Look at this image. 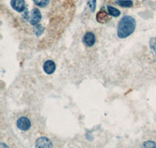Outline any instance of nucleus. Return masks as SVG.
Segmentation results:
<instances>
[{
  "instance_id": "f257e3e1",
  "label": "nucleus",
  "mask_w": 156,
  "mask_h": 148,
  "mask_svg": "<svg viewBox=\"0 0 156 148\" xmlns=\"http://www.w3.org/2000/svg\"><path fill=\"white\" fill-rule=\"evenodd\" d=\"M135 27H136V21L132 16H123L118 25L117 35L119 38H126L133 33Z\"/></svg>"
},
{
  "instance_id": "f03ea898",
  "label": "nucleus",
  "mask_w": 156,
  "mask_h": 148,
  "mask_svg": "<svg viewBox=\"0 0 156 148\" xmlns=\"http://www.w3.org/2000/svg\"><path fill=\"white\" fill-rule=\"evenodd\" d=\"M28 19H30V23L32 25H36L40 22L41 19V14L40 10L37 9H33L30 12Z\"/></svg>"
},
{
  "instance_id": "7ed1b4c3",
  "label": "nucleus",
  "mask_w": 156,
  "mask_h": 148,
  "mask_svg": "<svg viewBox=\"0 0 156 148\" xmlns=\"http://www.w3.org/2000/svg\"><path fill=\"white\" fill-rule=\"evenodd\" d=\"M17 127L20 130L27 131L30 129V122L28 118L27 117H20L16 122Z\"/></svg>"
},
{
  "instance_id": "20e7f679",
  "label": "nucleus",
  "mask_w": 156,
  "mask_h": 148,
  "mask_svg": "<svg viewBox=\"0 0 156 148\" xmlns=\"http://www.w3.org/2000/svg\"><path fill=\"white\" fill-rule=\"evenodd\" d=\"M11 5L13 9L19 12L24 11L26 8L24 0H11Z\"/></svg>"
},
{
  "instance_id": "39448f33",
  "label": "nucleus",
  "mask_w": 156,
  "mask_h": 148,
  "mask_svg": "<svg viewBox=\"0 0 156 148\" xmlns=\"http://www.w3.org/2000/svg\"><path fill=\"white\" fill-rule=\"evenodd\" d=\"M52 144L47 137H40L36 141V147H51Z\"/></svg>"
},
{
  "instance_id": "423d86ee",
  "label": "nucleus",
  "mask_w": 156,
  "mask_h": 148,
  "mask_svg": "<svg viewBox=\"0 0 156 148\" xmlns=\"http://www.w3.org/2000/svg\"><path fill=\"white\" fill-rule=\"evenodd\" d=\"M83 42L86 45L89 46H93L94 44L95 43V36L93 33L91 32H87L85 33V35L83 37Z\"/></svg>"
},
{
  "instance_id": "0eeeda50",
  "label": "nucleus",
  "mask_w": 156,
  "mask_h": 148,
  "mask_svg": "<svg viewBox=\"0 0 156 148\" xmlns=\"http://www.w3.org/2000/svg\"><path fill=\"white\" fill-rule=\"evenodd\" d=\"M44 71L46 72L47 74H51L53 73L55 70V64L53 61L51 60H48L44 63V66H43Z\"/></svg>"
},
{
  "instance_id": "6e6552de",
  "label": "nucleus",
  "mask_w": 156,
  "mask_h": 148,
  "mask_svg": "<svg viewBox=\"0 0 156 148\" xmlns=\"http://www.w3.org/2000/svg\"><path fill=\"white\" fill-rule=\"evenodd\" d=\"M97 19L98 21L100 22V23H105L108 19H109V18H108V14L105 11L101 10L98 12Z\"/></svg>"
},
{
  "instance_id": "1a4fd4ad",
  "label": "nucleus",
  "mask_w": 156,
  "mask_h": 148,
  "mask_svg": "<svg viewBox=\"0 0 156 148\" xmlns=\"http://www.w3.org/2000/svg\"><path fill=\"white\" fill-rule=\"evenodd\" d=\"M116 4L122 6V7H131L133 5V2L131 0H118L116 2Z\"/></svg>"
},
{
  "instance_id": "9d476101",
  "label": "nucleus",
  "mask_w": 156,
  "mask_h": 148,
  "mask_svg": "<svg viewBox=\"0 0 156 148\" xmlns=\"http://www.w3.org/2000/svg\"><path fill=\"white\" fill-rule=\"evenodd\" d=\"M107 9H108V14L112 15V16H115V17H117V16H119V15H120V11L118 10V9H115V8L112 7V6L108 5V7H107Z\"/></svg>"
},
{
  "instance_id": "9b49d317",
  "label": "nucleus",
  "mask_w": 156,
  "mask_h": 148,
  "mask_svg": "<svg viewBox=\"0 0 156 148\" xmlns=\"http://www.w3.org/2000/svg\"><path fill=\"white\" fill-rule=\"evenodd\" d=\"M34 2L39 7H45L49 3V0H34Z\"/></svg>"
},
{
  "instance_id": "f8f14e48",
  "label": "nucleus",
  "mask_w": 156,
  "mask_h": 148,
  "mask_svg": "<svg viewBox=\"0 0 156 148\" xmlns=\"http://www.w3.org/2000/svg\"><path fill=\"white\" fill-rule=\"evenodd\" d=\"M87 5L90 7L91 12H94L96 6V0H87Z\"/></svg>"
},
{
  "instance_id": "ddd939ff",
  "label": "nucleus",
  "mask_w": 156,
  "mask_h": 148,
  "mask_svg": "<svg viewBox=\"0 0 156 148\" xmlns=\"http://www.w3.org/2000/svg\"><path fill=\"white\" fill-rule=\"evenodd\" d=\"M150 48H151V51L156 55V37L152 38L150 41Z\"/></svg>"
},
{
  "instance_id": "4468645a",
  "label": "nucleus",
  "mask_w": 156,
  "mask_h": 148,
  "mask_svg": "<svg viewBox=\"0 0 156 148\" xmlns=\"http://www.w3.org/2000/svg\"><path fill=\"white\" fill-rule=\"evenodd\" d=\"M143 146H144V147H156V143L154 142H151V141H147L144 143Z\"/></svg>"
},
{
  "instance_id": "2eb2a0df",
  "label": "nucleus",
  "mask_w": 156,
  "mask_h": 148,
  "mask_svg": "<svg viewBox=\"0 0 156 148\" xmlns=\"http://www.w3.org/2000/svg\"><path fill=\"white\" fill-rule=\"evenodd\" d=\"M38 31V33L36 34L37 36H39V35H41V33H42V32L44 31V29H43L42 26H41V25H37V26H36L35 27V32L37 33V32Z\"/></svg>"
}]
</instances>
